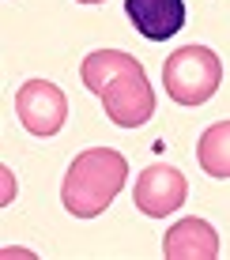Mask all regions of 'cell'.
<instances>
[{"label": "cell", "instance_id": "1", "mask_svg": "<svg viewBox=\"0 0 230 260\" xmlns=\"http://www.w3.org/2000/svg\"><path fill=\"white\" fill-rule=\"evenodd\" d=\"M87 91H94L106 106V117L121 128H140L155 113V91L136 57L121 49H94L79 68Z\"/></svg>", "mask_w": 230, "mask_h": 260}, {"label": "cell", "instance_id": "2", "mask_svg": "<svg viewBox=\"0 0 230 260\" xmlns=\"http://www.w3.org/2000/svg\"><path fill=\"white\" fill-rule=\"evenodd\" d=\"M125 181H128V162L121 151H113V147L83 151L68 166L64 185H60L64 211H72L76 219H94L113 204V196L125 189Z\"/></svg>", "mask_w": 230, "mask_h": 260}, {"label": "cell", "instance_id": "3", "mask_svg": "<svg viewBox=\"0 0 230 260\" xmlns=\"http://www.w3.org/2000/svg\"><path fill=\"white\" fill-rule=\"evenodd\" d=\"M223 83V64L208 46H181L162 60V87L178 106H204Z\"/></svg>", "mask_w": 230, "mask_h": 260}, {"label": "cell", "instance_id": "4", "mask_svg": "<svg viewBox=\"0 0 230 260\" xmlns=\"http://www.w3.org/2000/svg\"><path fill=\"white\" fill-rule=\"evenodd\" d=\"M15 113L30 136H57L68 121V98L49 79H26L15 94Z\"/></svg>", "mask_w": 230, "mask_h": 260}, {"label": "cell", "instance_id": "5", "mask_svg": "<svg viewBox=\"0 0 230 260\" xmlns=\"http://www.w3.org/2000/svg\"><path fill=\"white\" fill-rule=\"evenodd\" d=\"M185 196H189V185H185L181 170H174L166 162H155V166H147L144 174L136 177V192H132V200H136V208L144 215L166 219L170 211H178L185 204Z\"/></svg>", "mask_w": 230, "mask_h": 260}, {"label": "cell", "instance_id": "6", "mask_svg": "<svg viewBox=\"0 0 230 260\" xmlns=\"http://www.w3.org/2000/svg\"><path fill=\"white\" fill-rule=\"evenodd\" d=\"M166 260H215L219 256V234L208 219H181L162 238Z\"/></svg>", "mask_w": 230, "mask_h": 260}, {"label": "cell", "instance_id": "7", "mask_svg": "<svg viewBox=\"0 0 230 260\" xmlns=\"http://www.w3.org/2000/svg\"><path fill=\"white\" fill-rule=\"evenodd\" d=\"M125 12L147 42H166L185 26V0H125Z\"/></svg>", "mask_w": 230, "mask_h": 260}, {"label": "cell", "instance_id": "8", "mask_svg": "<svg viewBox=\"0 0 230 260\" xmlns=\"http://www.w3.org/2000/svg\"><path fill=\"white\" fill-rule=\"evenodd\" d=\"M196 158L208 177L226 181L230 177V121H215L211 128H204V136L196 143Z\"/></svg>", "mask_w": 230, "mask_h": 260}, {"label": "cell", "instance_id": "9", "mask_svg": "<svg viewBox=\"0 0 230 260\" xmlns=\"http://www.w3.org/2000/svg\"><path fill=\"white\" fill-rule=\"evenodd\" d=\"M79 4H102V0H79Z\"/></svg>", "mask_w": 230, "mask_h": 260}]
</instances>
